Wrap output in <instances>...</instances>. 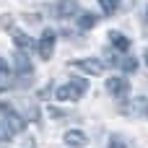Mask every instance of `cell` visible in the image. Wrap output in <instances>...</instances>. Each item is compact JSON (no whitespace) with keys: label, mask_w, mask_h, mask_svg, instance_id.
<instances>
[{"label":"cell","mask_w":148,"mask_h":148,"mask_svg":"<svg viewBox=\"0 0 148 148\" xmlns=\"http://www.w3.org/2000/svg\"><path fill=\"white\" fill-rule=\"evenodd\" d=\"M122 70H125V73H135V70H138V60H135V57H125V60H122Z\"/></svg>","instance_id":"cell-14"},{"label":"cell","mask_w":148,"mask_h":148,"mask_svg":"<svg viewBox=\"0 0 148 148\" xmlns=\"http://www.w3.org/2000/svg\"><path fill=\"white\" fill-rule=\"evenodd\" d=\"M86 91H88V83L83 78H73V81H68L65 86H60L55 91V99H60V101H78V99H83Z\"/></svg>","instance_id":"cell-1"},{"label":"cell","mask_w":148,"mask_h":148,"mask_svg":"<svg viewBox=\"0 0 148 148\" xmlns=\"http://www.w3.org/2000/svg\"><path fill=\"white\" fill-rule=\"evenodd\" d=\"M75 70H83V73H88V75H99L101 70H104V62L101 60H96V57H86V60H75V62H70Z\"/></svg>","instance_id":"cell-4"},{"label":"cell","mask_w":148,"mask_h":148,"mask_svg":"<svg viewBox=\"0 0 148 148\" xmlns=\"http://www.w3.org/2000/svg\"><path fill=\"white\" fill-rule=\"evenodd\" d=\"M75 13H78V3H75V0H60V3L55 5V16H60V18L75 16Z\"/></svg>","instance_id":"cell-7"},{"label":"cell","mask_w":148,"mask_h":148,"mask_svg":"<svg viewBox=\"0 0 148 148\" xmlns=\"http://www.w3.org/2000/svg\"><path fill=\"white\" fill-rule=\"evenodd\" d=\"M65 143H68V146L81 148V146H86V143H88V138H86V133H83V130H68V133H65Z\"/></svg>","instance_id":"cell-8"},{"label":"cell","mask_w":148,"mask_h":148,"mask_svg":"<svg viewBox=\"0 0 148 148\" xmlns=\"http://www.w3.org/2000/svg\"><path fill=\"white\" fill-rule=\"evenodd\" d=\"M94 23H96V16H94V13H78V29H81V31L94 29Z\"/></svg>","instance_id":"cell-11"},{"label":"cell","mask_w":148,"mask_h":148,"mask_svg":"<svg viewBox=\"0 0 148 148\" xmlns=\"http://www.w3.org/2000/svg\"><path fill=\"white\" fill-rule=\"evenodd\" d=\"M109 42H112V47H117L120 52H127V49H130V39H127L125 34H117V31H109Z\"/></svg>","instance_id":"cell-9"},{"label":"cell","mask_w":148,"mask_h":148,"mask_svg":"<svg viewBox=\"0 0 148 148\" xmlns=\"http://www.w3.org/2000/svg\"><path fill=\"white\" fill-rule=\"evenodd\" d=\"M13 62H16V73H18L21 78H29V75H31L34 68H31V62H29V57H26L23 49H18V52L13 55Z\"/></svg>","instance_id":"cell-5"},{"label":"cell","mask_w":148,"mask_h":148,"mask_svg":"<svg viewBox=\"0 0 148 148\" xmlns=\"http://www.w3.org/2000/svg\"><path fill=\"white\" fill-rule=\"evenodd\" d=\"M36 49H39V57H42V60H49V57L55 55V31H52V29H44V31H42V39H39Z\"/></svg>","instance_id":"cell-2"},{"label":"cell","mask_w":148,"mask_h":148,"mask_svg":"<svg viewBox=\"0 0 148 148\" xmlns=\"http://www.w3.org/2000/svg\"><path fill=\"white\" fill-rule=\"evenodd\" d=\"M146 62H148V52H146Z\"/></svg>","instance_id":"cell-19"},{"label":"cell","mask_w":148,"mask_h":148,"mask_svg":"<svg viewBox=\"0 0 148 148\" xmlns=\"http://www.w3.org/2000/svg\"><path fill=\"white\" fill-rule=\"evenodd\" d=\"M107 148H125V143H122L120 138H112V140H109V146H107Z\"/></svg>","instance_id":"cell-17"},{"label":"cell","mask_w":148,"mask_h":148,"mask_svg":"<svg viewBox=\"0 0 148 148\" xmlns=\"http://www.w3.org/2000/svg\"><path fill=\"white\" fill-rule=\"evenodd\" d=\"M99 5L104 8V13H109V16H112V13L120 8V0H99Z\"/></svg>","instance_id":"cell-13"},{"label":"cell","mask_w":148,"mask_h":148,"mask_svg":"<svg viewBox=\"0 0 148 148\" xmlns=\"http://www.w3.org/2000/svg\"><path fill=\"white\" fill-rule=\"evenodd\" d=\"M10 36H13V42L18 44V49H23V52H31V49H36L34 39H31V36H26L21 29H10Z\"/></svg>","instance_id":"cell-6"},{"label":"cell","mask_w":148,"mask_h":148,"mask_svg":"<svg viewBox=\"0 0 148 148\" xmlns=\"http://www.w3.org/2000/svg\"><path fill=\"white\" fill-rule=\"evenodd\" d=\"M133 107H135V109H138L140 114H146V117H148V101H146V99H143V96H138Z\"/></svg>","instance_id":"cell-15"},{"label":"cell","mask_w":148,"mask_h":148,"mask_svg":"<svg viewBox=\"0 0 148 148\" xmlns=\"http://www.w3.org/2000/svg\"><path fill=\"white\" fill-rule=\"evenodd\" d=\"M107 91H109L112 96H117V99H125L127 91H130V83H127V78H122V75H112V78L107 81Z\"/></svg>","instance_id":"cell-3"},{"label":"cell","mask_w":148,"mask_h":148,"mask_svg":"<svg viewBox=\"0 0 148 148\" xmlns=\"http://www.w3.org/2000/svg\"><path fill=\"white\" fill-rule=\"evenodd\" d=\"M0 23H3V29H5V31H10V26H13V16H3V18H0Z\"/></svg>","instance_id":"cell-16"},{"label":"cell","mask_w":148,"mask_h":148,"mask_svg":"<svg viewBox=\"0 0 148 148\" xmlns=\"http://www.w3.org/2000/svg\"><path fill=\"white\" fill-rule=\"evenodd\" d=\"M146 23H148V5H146Z\"/></svg>","instance_id":"cell-18"},{"label":"cell","mask_w":148,"mask_h":148,"mask_svg":"<svg viewBox=\"0 0 148 148\" xmlns=\"http://www.w3.org/2000/svg\"><path fill=\"white\" fill-rule=\"evenodd\" d=\"M10 81H13V75H10V68H8V62L0 57V94H3V91H8Z\"/></svg>","instance_id":"cell-10"},{"label":"cell","mask_w":148,"mask_h":148,"mask_svg":"<svg viewBox=\"0 0 148 148\" xmlns=\"http://www.w3.org/2000/svg\"><path fill=\"white\" fill-rule=\"evenodd\" d=\"M13 135H16V130L10 127V122H8V120H0V143L13 140Z\"/></svg>","instance_id":"cell-12"}]
</instances>
